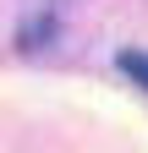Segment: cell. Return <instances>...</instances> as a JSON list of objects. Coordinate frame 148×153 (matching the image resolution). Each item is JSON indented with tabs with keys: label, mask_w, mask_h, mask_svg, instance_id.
Wrapping results in <instances>:
<instances>
[{
	"label": "cell",
	"mask_w": 148,
	"mask_h": 153,
	"mask_svg": "<svg viewBox=\"0 0 148 153\" xmlns=\"http://www.w3.org/2000/svg\"><path fill=\"white\" fill-rule=\"evenodd\" d=\"M44 38H55V16H33V22H22L16 44H22V49H44Z\"/></svg>",
	"instance_id": "obj_1"
},
{
	"label": "cell",
	"mask_w": 148,
	"mask_h": 153,
	"mask_svg": "<svg viewBox=\"0 0 148 153\" xmlns=\"http://www.w3.org/2000/svg\"><path fill=\"white\" fill-rule=\"evenodd\" d=\"M115 66H121V71L148 93V55H143V49H121V60H115Z\"/></svg>",
	"instance_id": "obj_2"
}]
</instances>
